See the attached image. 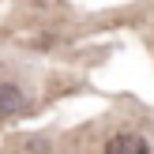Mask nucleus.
<instances>
[{"label":"nucleus","instance_id":"obj_1","mask_svg":"<svg viewBox=\"0 0 154 154\" xmlns=\"http://www.w3.org/2000/svg\"><path fill=\"white\" fill-rule=\"evenodd\" d=\"M147 139L143 135H135V132H120V135H113L109 139V147H105V154H147Z\"/></svg>","mask_w":154,"mask_h":154},{"label":"nucleus","instance_id":"obj_2","mask_svg":"<svg viewBox=\"0 0 154 154\" xmlns=\"http://www.w3.org/2000/svg\"><path fill=\"white\" fill-rule=\"evenodd\" d=\"M23 109V90L15 83H0V117H15Z\"/></svg>","mask_w":154,"mask_h":154}]
</instances>
